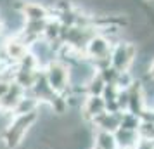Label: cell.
I'll list each match as a JSON object with an SVG mask.
<instances>
[{
    "mask_svg": "<svg viewBox=\"0 0 154 149\" xmlns=\"http://www.w3.org/2000/svg\"><path fill=\"white\" fill-rule=\"evenodd\" d=\"M38 118H40L38 111L11 116L7 127L4 128V132L0 135L4 147H7V149H17L19 147L23 144V141H24V137L29 134V130L35 127V123L38 121Z\"/></svg>",
    "mask_w": 154,
    "mask_h": 149,
    "instance_id": "1",
    "label": "cell"
},
{
    "mask_svg": "<svg viewBox=\"0 0 154 149\" xmlns=\"http://www.w3.org/2000/svg\"><path fill=\"white\" fill-rule=\"evenodd\" d=\"M43 73L47 76L50 88L56 94L66 95V92H69L71 88V68L68 63H64L61 59H54L50 61L45 68Z\"/></svg>",
    "mask_w": 154,
    "mask_h": 149,
    "instance_id": "2",
    "label": "cell"
},
{
    "mask_svg": "<svg viewBox=\"0 0 154 149\" xmlns=\"http://www.w3.org/2000/svg\"><path fill=\"white\" fill-rule=\"evenodd\" d=\"M135 59H137V45H135V43L121 40V42L112 45L111 66L118 71V73L130 71L132 64L135 63Z\"/></svg>",
    "mask_w": 154,
    "mask_h": 149,
    "instance_id": "3",
    "label": "cell"
},
{
    "mask_svg": "<svg viewBox=\"0 0 154 149\" xmlns=\"http://www.w3.org/2000/svg\"><path fill=\"white\" fill-rule=\"evenodd\" d=\"M29 54V45L24 40H23L19 33L12 36H7L5 40V45H4V52L2 56H5L0 63H7V64H17L21 63L24 57Z\"/></svg>",
    "mask_w": 154,
    "mask_h": 149,
    "instance_id": "4",
    "label": "cell"
},
{
    "mask_svg": "<svg viewBox=\"0 0 154 149\" xmlns=\"http://www.w3.org/2000/svg\"><path fill=\"white\" fill-rule=\"evenodd\" d=\"M111 50H112L111 38L104 36L102 33H95L85 47V56L90 63H95V61H100V59H111Z\"/></svg>",
    "mask_w": 154,
    "mask_h": 149,
    "instance_id": "5",
    "label": "cell"
},
{
    "mask_svg": "<svg viewBox=\"0 0 154 149\" xmlns=\"http://www.w3.org/2000/svg\"><path fill=\"white\" fill-rule=\"evenodd\" d=\"M80 109H82V116L87 121H94L99 114H102L107 111L102 95H87L85 101L82 102Z\"/></svg>",
    "mask_w": 154,
    "mask_h": 149,
    "instance_id": "6",
    "label": "cell"
},
{
    "mask_svg": "<svg viewBox=\"0 0 154 149\" xmlns=\"http://www.w3.org/2000/svg\"><path fill=\"white\" fill-rule=\"evenodd\" d=\"M24 94H26V90H24L21 85H17L16 82H12V83H11V88H9V92L0 99L2 113H7V114L14 113L16 106H17V104H19V101L24 97Z\"/></svg>",
    "mask_w": 154,
    "mask_h": 149,
    "instance_id": "7",
    "label": "cell"
},
{
    "mask_svg": "<svg viewBox=\"0 0 154 149\" xmlns=\"http://www.w3.org/2000/svg\"><path fill=\"white\" fill-rule=\"evenodd\" d=\"M94 146H97L99 149H119L116 135L111 132H102V130H97Z\"/></svg>",
    "mask_w": 154,
    "mask_h": 149,
    "instance_id": "8",
    "label": "cell"
},
{
    "mask_svg": "<svg viewBox=\"0 0 154 149\" xmlns=\"http://www.w3.org/2000/svg\"><path fill=\"white\" fill-rule=\"evenodd\" d=\"M106 85H107V82H106L104 76H102V75L97 71V73H95L90 80H88V83H87V87H85L87 95H102Z\"/></svg>",
    "mask_w": 154,
    "mask_h": 149,
    "instance_id": "9",
    "label": "cell"
},
{
    "mask_svg": "<svg viewBox=\"0 0 154 149\" xmlns=\"http://www.w3.org/2000/svg\"><path fill=\"white\" fill-rule=\"evenodd\" d=\"M135 149H154V141H146V139H139Z\"/></svg>",
    "mask_w": 154,
    "mask_h": 149,
    "instance_id": "10",
    "label": "cell"
},
{
    "mask_svg": "<svg viewBox=\"0 0 154 149\" xmlns=\"http://www.w3.org/2000/svg\"><path fill=\"white\" fill-rule=\"evenodd\" d=\"M11 83H12V82L0 78V99H2V97H4V95L9 92V88H11Z\"/></svg>",
    "mask_w": 154,
    "mask_h": 149,
    "instance_id": "11",
    "label": "cell"
},
{
    "mask_svg": "<svg viewBox=\"0 0 154 149\" xmlns=\"http://www.w3.org/2000/svg\"><path fill=\"white\" fill-rule=\"evenodd\" d=\"M147 75H149L151 80H154V59L149 63V66H147Z\"/></svg>",
    "mask_w": 154,
    "mask_h": 149,
    "instance_id": "12",
    "label": "cell"
},
{
    "mask_svg": "<svg viewBox=\"0 0 154 149\" xmlns=\"http://www.w3.org/2000/svg\"><path fill=\"white\" fill-rule=\"evenodd\" d=\"M92 149H99V147H97V146H92Z\"/></svg>",
    "mask_w": 154,
    "mask_h": 149,
    "instance_id": "13",
    "label": "cell"
},
{
    "mask_svg": "<svg viewBox=\"0 0 154 149\" xmlns=\"http://www.w3.org/2000/svg\"><path fill=\"white\" fill-rule=\"evenodd\" d=\"M0 113H2V107H0Z\"/></svg>",
    "mask_w": 154,
    "mask_h": 149,
    "instance_id": "14",
    "label": "cell"
}]
</instances>
